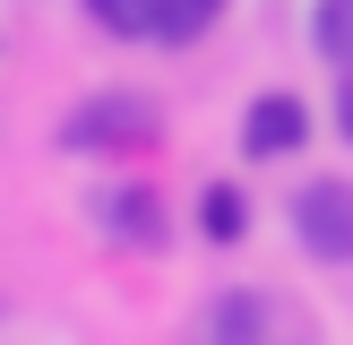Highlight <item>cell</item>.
Segmentation results:
<instances>
[{"instance_id": "1", "label": "cell", "mask_w": 353, "mask_h": 345, "mask_svg": "<svg viewBox=\"0 0 353 345\" xmlns=\"http://www.w3.org/2000/svg\"><path fill=\"white\" fill-rule=\"evenodd\" d=\"M293 233H302L310 259L345 268L353 259V181H302L293 190Z\"/></svg>"}, {"instance_id": "2", "label": "cell", "mask_w": 353, "mask_h": 345, "mask_svg": "<svg viewBox=\"0 0 353 345\" xmlns=\"http://www.w3.org/2000/svg\"><path fill=\"white\" fill-rule=\"evenodd\" d=\"M155 138V103L138 95H95L86 112H69V147H147Z\"/></svg>"}, {"instance_id": "3", "label": "cell", "mask_w": 353, "mask_h": 345, "mask_svg": "<svg viewBox=\"0 0 353 345\" xmlns=\"http://www.w3.org/2000/svg\"><path fill=\"white\" fill-rule=\"evenodd\" d=\"M95 216L112 224V241H130V250H155V241H164V199H155L147 181L103 190V199H95Z\"/></svg>"}, {"instance_id": "4", "label": "cell", "mask_w": 353, "mask_h": 345, "mask_svg": "<svg viewBox=\"0 0 353 345\" xmlns=\"http://www.w3.org/2000/svg\"><path fill=\"white\" fill-rule=\"evenodd\" d=\"M302 138H310V112L293 95H259L250 112H241V147L250 155H293Z\"/></svg>"}, {"instance_id": "5", "label": "cell", "mask_w": 353, "mask_h": 345, "mask_svg": "<svg viewBox=\"0 0 353 345\" xmlns=\"http://www.w3.org/2000/svg\"><path fill=\"white\" fill-rule=\"evenodd\" d=\"M216 345H268V302L250 285L216 293Z\"/></svg>"}, {"instance_id": "6", "label": "cell", "mask_w": 353, "mask_h": 345, "mask_svg": "<svg viewBox=\"0 0 353 345\" xmlns=\"http://www.w3.org/2000/svg\"><path fill=\"white\" fill-rule=\"evenodd\" d=\"M216 17H224V0H155V43L181 52V43H199Z\"/></svg>"}, {"instance_id": "7", "label": "cell", "mask_w": 353, "mask_h": 345, "mask_svg": "<svg viewBox=\"0 0 353 345\" xmlns=\"http://www.w3.org/2000/svg\"><path fill=\"white\" fill-rule=\"evenodd\" d=\"M199 233H207V241H224V250H233V241L250 233V207H241V190H233V181L199 190Z\"/></svg>"}, {"instance_id": "8", "label": "cell", "mask_w": 353, "mask_h": 345, "mask_svg": "<svg viewBox=\"0 0 353 345\" xmlns=\"http://www.w3.org/2000/svg\"><path fill=\"white\" fill-rule=\"evenodd\" d=\"M310 43H319V61L353 69V0H319L310 9Z\"/></svg>"}, {"instance_id": "9", "label": "cell", "mask_w": 353, "mask_h": 345, "mask_svg": "<svg viewBox=\"0 0 353 345\" xmlns=\"http://www.w3.org/2000/svg\"><path fill=\"white\" fill-rule=\"evenodd\" d=\"M86 17L121 43H155V0H86Z\"/></svg>"}, {"instance_id": "10", "label": "cell", "mask_w": 353, "mask_h": 345, "mask_svg": "<svg viewBox=\"0 0 353 345\" xmlns=\"http://www.w3.org/2000/svg\"><path fill=\"white\" fill-rule=\"evenodd\" d=\"M336 130H345V138H353V78H345V86H336Z\"/></svg>"}]
</instances>
